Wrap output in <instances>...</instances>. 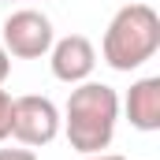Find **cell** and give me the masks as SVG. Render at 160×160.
<instances>
[{
    "label": "cell",
    "instance_id": "cell-3",
    "mask_svg": "<svg viewBox=\"0 0 160 160\" xmlns=\"http://www.w3.org/2000/svg\"><path fill=\"white\" fill-rule=\"evenodd\" d=\"M52 41H56L52 22H48V15L38 11V8H19L0 26V45L15 60H41V56H48Z\"/></svg>",
    "mask_w": 160,
    "mask_h": 160
},
{
    "label": "cell",
    "instance_id": "cell-10",
    "mask_svg": "<svg viewBox=\"0 0 160 160\" xmlns=\"http://www.w3.org/2000/svg\"><path fill=\"white\" fill-rule=\"evenodd\" d=\"M82 160H127V157H119V153H89V157H82Z\"/></svg>",
    "mask_w": 160,
    "mask_h": 160
},
{
    "label": "cell",
    "instance_id": "cell-5",
    "mask_svg": "<svg viewBox=\"0 0 160 160\" xmlns=\"http://www.w3.org/2000/svg\"><path fill=\"white\" fill-rule=\"evenodd\" d=\"M48 67L52 75L67 86H78V82H89L93 67H97V48L93 41L82 38V34H67V38L52 41L48 48Z\"/></svg>",
    "mask_w": 160,
    "mask_h": 160
},
{
    "label": "cell",
    "instance_id": "cell-8",
    "mask_svg": "<svg viewBox=\"0 0 160 160\" xmlns=\"http://www.w3.org/2000/svg\"><path fill=\"white\" fill-rule=\"evenodd\" d=\"M0 160H38V153L19 145V149H0Z\"/></svg>",
    "mask_w": 160,
    "mask_h": 160
},
{
    "label": "cell",
    "instance_id": "cell-2",
    "mask_svg": "<svg viewBox=\"0 0 160 160\" xmlns=\"http://www.w3.org/2000/svg\"><path fill=\"white\" fill-rule=\"evenodd\" d=\"M160 48V15L149 4H123L112 15L104 41H101V56L112 71H138L142 63H149Z\"/></svg>",
    "mask_w": 160,
    "mask_h": 160
},
{
    "label": "cell",
    "instance_id": "cell-9",
    "mask_svg": "<svg viewBox=\"0 0 160 160\" xmlns=\"http://www.w3.org/2000/svg\"><path fill=\"white\" fill-rule=\"evenodd\" d=\"M8 71H11V56H8V48L0 45V86H4V78H8Z\"/></svg>",
    "mask_w": 160,
    "mask_h": 160
},
{
    "label": "cell",
    "instance_id": "cell-7",
    "mask_svg": "<svg viewBox=\"0 0 160 160\" xmlns=\"http://www.w3.org/2000/svg\"><path fill=\"white\" fill-rule=\"evenodd\" d=\"M11 138V93L0 86V142Z\"/></svg>",
    "mask_w": 160,
    "mask_h": 160
},
{
    "label": "cell",
    "instance_id": "cell-6",
    "mask_svg": "<svg viewBox=\"0 0 160 160\" xmlns=\"http://www.w3.org/2000/svg\"><path fill=\"white\" fill-rule=\"evenodd\" d=\"M123 112H127L134 130H145V134L160 130V78L157 75L138 78L130 86V93L123 101Z\"/></svg>",
    "mask_w": 160,
    "mask_h": 160
},
{
    "label": "cell",
    "instance_id": "cell-4",
    "mask_svg": "<svg viewBox=\"0 0 160 160\" xmlns=\"http://www.w3.org/2000/svg\"><path fill=\"white\" fill-rule=\"evenodd\" d=\"M60 134V108L41 97V93H26V97H11V138L26 149H41L48 142H56Z\"/></svg>",
    "mask_w": 160,
    "mask_h": 160
},
{
    "label": "cell",
    "instance_id": "cell-1",
    "mask_svg": "<svg viewBox=\"0 0 160 160\" xmlns=\"http://www.w3.org/2000/svg\"><path fill=\"white\" fill-rule=\"evenodd\" d=\"M116 123H119V93L104 82H78L60 116V130L67 134L75 153L89 157L112 145Z\"/></svg>",
    "mask_w": 160,
    "mask_h": 160
}]
</instances>
